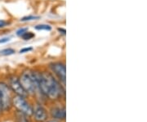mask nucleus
I'll list each match as a JSON object with an SVG mask.
<instances>
[{
  "mask_svg": "<svg viewBox=\"0 0 147 122\" xmlns=\"http://www.w3.org/2000/svg\"><path fill=\"white\" fill-rule=\"evenodd\" d=\"M35 29L38 30H52V27L50 26L49 25H38V26H35Z\"/></svg>",
  "mask_w": 147,
  "mask_h": 122,
  "instance_id": "f8f14e48",
  "label": "nucleus"
},
{
  "mask_svg": "<svg viewBox=\"0 0 147 122\" xmlns=\"http://www.w3.org/2000/svg\"><path fill=\"white\" fill-rule=\"evenodd\" d=\"M16 121L17 122H30L29 119L27 118L28 116L25 115L24 113H22L21 112H17L16 114Z\"/></svg>",
  "mask_w": 147,
  "mask_h": 122,
  "instance_id": "1a4fd4ad",
  "label": "nucleus"
},
{
  "mask_svg": "<svg viewBox=\"0 0 147 122\" xmlns=\"http://www.w3.org/2000/svg\"><path fill=\"white\" fill-rule=\"evenodd\" d=\"M32 49H33L32 48H24L20 50V53H27V52H30V51H31Z\"/></svg>",
  "mask_w": 147,
  "mask_h": 122,
  "instance_id": "dca6fc26",
  "label": "nucleus"
},
{
  "mask_svg": "<svg viewBox=\"0 0 147 122\" xmlns=\"http://www.w3.org/2000/svg\"><path fill=\"white\" fill-rule=\"evenodd\" d=\"M11 101L12 98L10 87L3 82H0V102L2 109L4 111L9 109L11 105Z\"/></svg>",
  "mask_w": 147,
  "mask_h": 122,
  "instance_id": "7ed1b4c3",
  "label": "nucleus"
},
{
  "mask_svg": "<svg viewBox=\"0 0 147 122\" xmlns=\"http://www.w3.org/2000/svg\"><path fill=\"white\" fill-rule=\"evenodd\" d=\"M9 40H10L9 38H3V39H0V43H4L8 42Z\"/></svg>",
  "mask_w": 147,
  "mask_h": 122,
  "instance_id": "f3484780",
  "label": "nucleus"
},
{
  "mask_svg": "<svg viewBox=\"0 0 147 122\" xmlns=\"http://www.w3.org/2000/svg\"><path fill=\"white\" fill-rule=\"evenodd\" d=\"M28 30V29L27 28H21L20 30H18L17 31H16V35H18V36H21L24 33H26V32Z\"/></svg>",
  "mask_w": 147,
  "mask_h": 122,
  "instance_id": "4468645a",
  "label": "nucleus"
},
{
  "mask_svg": "<svg viewBox=\"0 0 147 122\" xmlns=\"http://www.w3.org/2000/svg\"><path fill=\"white\" fill-rule=\"evenodd\" d=\"M21 37L24 40H30V39H33V38L34 37V34L32 33V32L26 31V33H24Z\"/></svg>",
  "mask_w": 147,
  "mask_h": 122,
  "instance_id": "9b49d317",
  "label": "nucleus"
},
{
  "mask_svg": "<svg viewBox=\"0 0 147 122\" xmlns=\"http://www.w3.org/2000/svg\"><path fill=\"white\" fill-rule=\"evenodd\" d=\"M15 53V50L13 48H4L0 51V55L2 56H9Z\"/></svg>",
  "mask_w": 147,
  "mask_h": 122,
  "instance_id": "9d476101",
  "label": "nucleus"
},
{
  "mask_svg": "<svg viewBox=\"0 0 147 122\" xmlns=\"http://www.w3.org/2000/svg\"><path fill=\"white\" fill-rule=\"evenodd\" d=\"M3 111V109H2V106H1V102H0V112Z\"/></svg>",
  "mask_w": 147,
  "mask_h": 122,
  "instance_id": "a211bd4d",
  "label": "nucleus"
},
{
  "mask_svg": "<svg viewBox=\"0 0 147 122\" xmlns=\"http://www.w3.org/2000/svg\"><path fill=\"white\" fill-rule=\"evenodd\" d=\"M51 68L53 71L58 76L61 81L63 82V84H65V75H66V70L65 66L61 62H56L51 65Z\"/></svg>",
  "mask_w": 147,
  "mask_h": 122,
  "instance_id": "423d86ee",
  "label": "nucleus"
},
{
  "mask_svg": "<svg viewBox=\"0 0 147 122\" xmlns=\"http://www.w3.org/2000/svg\"><path fill=\"white\" fill-rule=\"evenodd\" d=\"M52 116L55 120H64L65 119V109L64 107H55L52 110Z\"/></svg>",
  "mask_w": 147,
  "mask_h": 122,
  "instance_id": "6e6552de",
  "label": "nucleus"
},
{
  "mask_svg": "<svg viewBox=\"0 0 147 122\" xmlns=\"http://www.w3.org/2000/svg\"><path fill=\"white\" fill-rule=\"evenodd\" d=\"M7 25H8L7 21H4V20H0V28H3V27H5Z\"/></svg>",
  "mask_w": 147,
  "mask_h": 122,
  "instance_id": "2eb2a0df",
  "label": "nucleus"
},
{
  "mask_svg": "<svg viewBox=\"0 0 147 122\" xmlns=\"http://www.w3.org/2000/svg\"><path fill=\"white\" fill-rule=\"evenodd\" d=\"M10 88L14 93H16V95L21 96L24 98L27 95V93L24 89V88L22 87V85H21L20 80L16 77L13 76L10 79Z\"/></svg>",
  "mask_w": 147,
  "mask_h": 122,
  "instance_id": "39448f33",
  "label": "nucleus"
},
{
  "mask_svg": "<svg viewBox=\"0 0 147 122\" xmlns=\"http://www.w3.org/2000/svg\"><path fill=\"white\" fill-rule=\"evenodd\" d=\"M40 17L39 16H24L22 17L21 19V21H34V20H38L39 19Z\"/></svg>",
  "mask_w": 147,
  "mask_h": 122,
  "instance_id": "ddd939ff",
  "label": "nucleus"
},
{
  "mask_svg": "<svg viewBox=\"0 0 147 122\" xmlns=\"http://www.w3.org/2000/svg\"><path fill=\"white\" fill-rule=\"evenodd\" d=\"M33 114L34 116V119L38 122H43L47 119V111L41 106H36L34 111H33Z\"/></svg>",
  "mask_w": 147,
  "mask_h": 122,
  "instance_id": "0eeeda50",
  "label": "nucleus"
},
{
  "mask_svg": "<svg viewBox=\"0 0 147 122\" xmlns=\"http://www.w3.org/2000/svg\"><path fill=\"white\" fill-rule=\"evenodd\" d=\"M19 80L27 94H35L37 91H40L35 73L30 72V70L24 71Z\"/></svg>",
  "mask_w": 147,
  "mask_h": 122,
  "instance_id": "f03ea898",
  "label": "nucleus"
},
{
  "mask_svg": "<svg viewBox=\"0 0 147 122\" xmlns=\"http://www.w3.org/2000/svg\"><path fill=\"white\" fill-rule=\"evenodd\" d=\"M47 122H57V121H47Z\"/></svg>",
  "mask_w": 147,
  "mask_h": 122,
  "instance_id": "6ab92c4d",
  "label": "nucleus"
},
{
  "mask_svg": "<svg viewBox=\"0 0 147 122\" xmlns=\"http://www.w3.org/2000/svg\"><path fill=\"white\" fill-rule=\"evenodd\" d=\"M11 104L18 110V112H22L28 117L33 115L34 110H33L31 106L27 102L24 97L16 95L14 98H12Z\"/></svg>",
  "mask_w": 147,
  "mask_h": 122,
  "instance_id": "20e7f679",
  "label": "nucleus"
},
{
  "mask_svg": "<svg viewBox=\"0 0 147 122\" xmlns=\"http://www.w3.org/2000/svg\"><path fill=\"white\" fill-rule=\"evenodd\" d=\"M35 75L39 89L42 94L48 96L51 99H57L61 95V86L52 75L47 72L35 73Z\"/></svg>",
  "mask_w": 147,
  "mask_h": 122,
  "instance_id": "f257e3e1",
  "label": "nucleus"
}]
</instances>
